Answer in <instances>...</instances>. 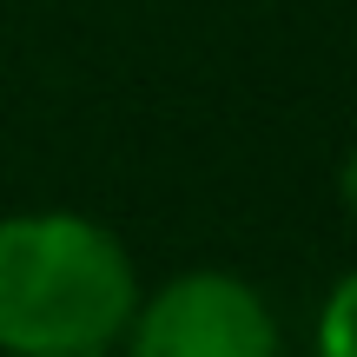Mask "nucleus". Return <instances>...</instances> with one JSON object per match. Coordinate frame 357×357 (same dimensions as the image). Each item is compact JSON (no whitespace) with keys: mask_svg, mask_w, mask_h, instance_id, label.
<instances>
[{"mask_svg":"<svg viewBox=\"0 0 357 357\" xmlns=\"http://www.w3.org/2000/svg\"><path fill=\"white\" fill-rule=\"evenodd\" d=\"M146 278L132 245L79 205L0 218V357H113Z\"/></svg>","mask_w":357,"mask_h":357,"instance_id":"nucleus-1","label":"nucleus"},{"mask_svg":"<svg viewBox=\"0 0 357 357\" xmlns=\"http://www.w3.org/2000/svg\"><path fill=\"white\" fill-rule=\"evenodd\" d=\"M113 357H284V324L245 271L185 265L139 291Z\"/></svg>","mask_w":357,"mask_h":357,"instance_id":"nucleus-2","label":"nucleus"},{"mask_svg":"<svg viewBox=\"0 0 357 357\" xmlns=\"http://www.w3.org/2000/svg\"><path fill=\"white\" fill-rule=\"evenodd\" d=\"M311 357H357V265L324 291L311 324Z\"/></svg>","mask_w":357,"mask_h":357,"instance_id":"nucleus-3","label":"nucleus"},{"mask_svg":"<svg viewBox=\"0 0 357 357\" xmlns=\"http://www.w3.org/2000/svg\"><path fill=\"white\" fill-rule=\"evenodd\" d=\"M337 212H344V225L357 231V139H351V153L337 159Z\"/></svg>","mask_w":357,"mask_h":357,"instance_id":"nucleus-4","label":"nucleus"}]
</instances>
